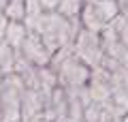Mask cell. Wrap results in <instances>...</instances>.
I'll return each mask as SVG.
<instances>
[{
	"label": "cell",
	"instance_id": "obj_6",
	"mask_svg": "<svg viewBox=\"0 0 128 122\" xmlns=\"http://www.w3.org/2000/svg\"><path fill=\"white\" fill-rule=\"evenodd\" d=\"M19 54H22L30 64H34V67H38V69L41 67H49L51 58H54V54L49 51V47L45 45V41H43L36 32H32V30L28 32V36H26V41H24Z\"/></svg>",
	"mask_w": 128,
	"mask_h": 122
},
{
	"label": "cell",
	"instance_id": "obj_13",
	"mask_svg": "<svg viewBox=\"0 0 128 122\" xmlns=\"http://www.w3.org/2000/svg\"><path fill=\"white\" fill-rule=\"evenodd\" d=\"M9 22H24L26 19V0H11L2 9Z\"/></svg>",
	"mask_w": 128,
	"mask_h": 122
},
{
	"label": "cell",
	"instance_id": "obj_11",
	"mask_svg": "<svg viewBox=\"0 0 128 122\" xmlns=\"http://www.w3.org/2000/svg\"><path fill=\"white\" fill-rule=\"evenodd\" d=\"M43 13H45V9H43L41 0H26V19H24V24H26L28 30H34L38 26Z\"/></svg>",
	"mask_w": 128,
	"mask_h": 122
},
{
	"label": "cell",
	"instance_id": "obj_19",
	"mask_svg": "<svg viewBox=\"0 0 128 122\" xmlns=\"http://www.w3.org/2000/svg\"><path fill=\"white\" fill-rule=\"evenodd\" d=\"M122 122H128V116H124V118H122Z\"/></svg>",
	"mask_w": 128,
	"mask_h": 122
},
{
	"label": "cell",
	"instance_id": "obj_12",
	"mask_svg": "<svg viewBox=\"0 0 128 122\" xmlns=\"http://www.w3.org/2000/svg\"><path fill=\"white\" fill-rule=\"evenodd\" d=\"M83 2L86 0H60L58 5V13L64 15L66 19H79V15H81V9H83Z\"/></svg>",
	"mask_w": 128,
	"mask_h": 122
},
{
	"label": "cell",
	"instance_id": "obj_16",
	"mask_svg": "<svg viewBox=\"0 0 128 122\" xmlns=\"http://www.w3.org/2000/svg\"><path fill=\"white\" fill-rule=\"evenodd\" d=\"M41 5H43L45 11H56L58 5H60V0H41Z\"/></svg>",
	"mask_w": 128,
	"mask_h": 122
},
{
	"label": "cell",
	"instance_id": "obj_18",
	"mask_svg": "<svg viewBox=\"0 0 128 122\" xmlns=\"http://www.w3.org/2000/svg\"><path fill=\"white\" fill-rule=\"evenodd\" d=\"M30 122H51V120H47V118H36V120H30Z\"/></svg>",
	"mask_w": 128,
	"mask_h": 122
},
{
	"label": "cell",
	"instance_id": "obj_8",
	"mask_svg": "<svg viewBox=\"0 0 128 122\" xmlns=\"http://www.w3.org/2000/svg\"><path fill=\"white\" fill-rule=\"evenodd\" d=\"M47 120L51 122H68V96L64 92V88H56L51 99L47 101V107H45V116Z\"/></svg>",
	"mask_w": 128,
	"mask_h": 122
},
{
	"label": "cell",
	"instance_id": "obj_7",
	"mask_svg": "<svg viewBox=\"0 0 128 122\" xmlns=\"http://www.w3.org/2000/svg\"><path fill=\"white\" fill-rule=\"evenodd\" d=\"M45 107H47L45 96L38 90H34V88H26L24 96H22V122L43 118L45 116Z\"/></svg>",
	"mask_w": 128,
	"mask_h": 122
},
{
	"label": "cell",
	"instance_id": "obj_3",
	"mask_svg": "<svg viewBox=\"0 0 128 122\" xmlns=\"http://www.w3.org/2000/svg\"><path fill=\"white\" fill-rule=\"evenodd\" d=\"M24 81L17 75L2 77V92H0V122H22V96Z\"/></svg>",
	"mask_w": 128,
	"mask_h": 122
},
{
	"label": "cell",
	"instance_id": "obj_17",
	"mask_svg": "<svg viewBox=\"0 0 128 122\" xmlns=\"http://www.w3.org/2000/svg\"><path fill=\"white\" fill-rule=\"evenodd\" d=\"M9 2H11V0H0V11L4 9V7H6V5H9Z\"/></svg>",
	"mask_w": 128,
	"mask_h": 122
},
{
	"label": "cell",
	"instance_id": "obj_4",
	"mask_svg": "<svg viewBox=\"0 0 128 122\" xmlns=\"http://www.w3.org/2000/svg\"><path fill=\"white\" fill-rule=\"evenodd\" d=\"M73 51L83 64H88L90 69H98L102 64V58H105V51H102V39L98 32L92 30H81L77 32L73 43Z\"/></svg>",
	"mask_w": 128,
	"mask_h": 122
},
{
	"label": "cell",
	"instance_id": "obj_9",
	"mask_svg": "<svg viewBox=\"0 0 128 122\" xmlns=\"http://www.w3.org/2000/svg\"><path fill=\"white\" fill-rule=\"evenodd\" d=\"M28 32L30 30L26 28L24 22H9V28H6V34H4V43L9 47H13L15 51H19L24 41H26V36H28Z\"/></svg>",
	"mask_w": 128,
	"mask_h": 122
},
{
	"label": "cell",
	"instance_id": "obj_10",
	"mask_svg": "<svg viewBox=\"0 0 128 122\" xmlns=\"http://www.w3.org/2000/svg\"><path fill=\"white\" fill-rule=\"evenodd\" d=\"M15 56L17 51L6 43H0V77H9L15 73Z\"/></svg>",
	"mask_w": 128,
	"mask_h": 122
},
{
	"label": "cell",
	"instance_id": "obj_1",
	"mask_svg": "<svg viewBox=\"0 0 128 122\" xmlns=\"http://www.w3.org/2000/svg\"><path fill=\"white\" fill-rule=\"evenodd\" d=\"M81 30L79 19H66L64 15H60L58 11H45L38 22V26L32 32H36L45 45L49 47L51 54L64 49V47H73L75 36Z\"/></svg>",
	"mask_w": 128,
	"mask_h": 122
},
{
	"label": "cell",
	"instance_id": "obj_2",
	"mask_svg": "<svg viewBox=\"0 0 128 122\" xmlns=\"http://www.w3.org/2000/svg\"><path fill=\"white\" fill-rule=\"evenodd\" d=\"M49 67L58 75V86L64 90H83L92 75V69L75 56L73 47H64L56 51Z\"/></svg>",
	"mask_w": 128,
	"mask_h": 122
},
{
	"label": "cell",
	"instance_id": "obj_14",
	"mask_svg": "<svg viewBox=\"0 0 128 122\" xmlns=\"http://www.w3.org/2000/svg\"><path fill=\"white\" fill-rule=\"evenodd\" d=\"M111 26H113V30L118 32L120 41H122L124 45L128 47V15H122V13H120V15H118V19H115Z\"/></svg>",
	"mask_w": 128,
	"mask_h": 122
},
{
	"label": "cell",
	"instance_id": "obj_5",
	"mask_svg": "<svg viewBox=\"0 0 128 122\" xmlns=\"http://www.w3.org/2000/svg\"><path fill=\"white\" fill-rule=\"evenodd\" d=\"M86 90L92 103H98L102 107L113 109L111 107V73L109 71H105L102 67L92 69V75H90Z\"/></svg>",
	"mask_w": 128,
	"mask_h": 122
},
{
	"label": "cell",
	"instance_id": "obj_15",
	"mask_svg": "<svg viewBox=\"0 0 128 122\" xmlns=\"http://www.w3.org/2000/svg\"><path fill=\"white\" fill-rule=\"evenodd\" d=\"M6 28H9V19H6V15L2 13V11H0V43H4Z\"/></svg>",
	"mask_w": 128,
	"mask_h": 122
}]
</instances>
